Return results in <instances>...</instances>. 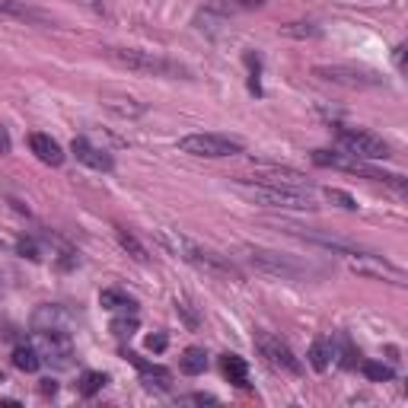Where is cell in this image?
<instances>
[{
	"mask_svg": "<svg viewBox=\"0 0 408 408\" xmlns=\"http://www.w3.org/2000/svg\"><path fill=\"white\" fill-rule=\"evenodd\" d=\"M236 191L261 208H280V210H316V198L310 188H284V185H265V182H236Z\"/></svg>",
	"mask_w": 408,
	"mask_h": 408,
	"instance_id": "6da1fadb",
	"label": "cell"
},
{
	"mask_svg": "<svg viewBox=\"0 0 408 408\" xmlns=\"http://www.w3.org/2000/svg\"><path fill=\"white\" fill-rule=\"evenodd\" d=\"M157 239L163 242V246L169 249V252H176L178 259L191 261L195 268H204V271H210V274H223V278H239V271H236L233 261H227L223 255L208 252V249L195 246V242L185 239V236H176V233H166V230H159Z\"/></svg>",
	"mask_w": 408,
	"mask_h": 408,
	"instance_id": "7a4b0ae2",
	"label": "cell"
},
{
	"mask_svg": "<svg viewBox=\"0 0 408 408\" xmlns=\"http://www.w3.org/2000/svg\"><path fill=\"white\" fill-rule=\"evenodd\" d=\"M108 61H115L118 67L134 70V74H147V76H188V70L182 64L169 61L163 55L153 51H137V48H108L106 51Z\"/></svg>",
	"mask_w": 408,
	"mask_h": 408,
	"instance_id": "3957f363",
	"label": "cell"
},
{
	"mask_svg": "<svg viewBox=\"0 0 408 408\" xmlns=\"http://www.w3.org/2000/svg\"><path fill=\"white\" fill-rule=\"evenodd\" d=\"M178 150L188 153V157L223 159V157H236V153H242V140L239 137H230V134H214V131L185 134V137L178 140Z\"/></svg>",
	"mask_w": 408,
	"mask_h": 408,
	"instance_id": "277c9868",
	"label": "cell"
},
{
	"mask_svg": "<svg viewBox=\"0 0 408 408\" xmlns=\"http://www.w3.org/2000/svg\"><path fill=\"white\" fill-rule=\"evenodd\" d=\"M312 163L335 166V169H344V172H357V176H367V178H373V182H386V185H392V188L405 191V178L402 176H395V172H380V169H373V166H367V159H357V157H351V153L316 150L312 153Z\"/></svg>",
	"mask_w": 408,
	"mask_h": 408,
	"instance_id": "5b68a950",
	"label": "cell"
},
{
	"mask_svg": "<svg viewBox=\"0 0 408 408\" xmlns=\"http://www.w3.org/2000/svg\"><path fill=\"white\" fill-rule=\"evenodd\" d=\"M338 144L344 147V153H351V157H357V159H367V163L389 159L386 140L370 131H361V128H341V131H338Z\"/></svg>",
	"mask_w": 408,
	"mask_h": 408,
	"instance_id": "8992f818",
	"label": "cell"
},
{
	"mask_svg": "<svg viewBox=\"0 0 408 408\" xmlns=\"http://www.w3.org/2000/svg\"><path fill=\"white\" fill-rule=\"evenodd\" d=\"M312 74L329 83H338V86H351V89L382 86V76L370 74V70H361V67H344V64H319V67H312Z\"/></svg>",
	"mask_w": 408,
	"mask_h": 408,
	"instance_id": "52a82bcc",
	"label": "cell"
},
{
	"mask_svg": "<svg viewBox=\"0 0 408 408\" xmlns=\"http://www.w3.org/2000/svg\"><path fill=\"white\" fill-rule=\"evenodd\" d=\"M249 261H252L259 271L274 274V278H284V280H300L306 278V268L297 265V261L284 259L278 252H265V249H249Z\"/></svg>",
	"mask_w": 408,
	"mask_h": 408,
	"instance_id": "ba28073f",
	"label": "cell"
},
{
	"mask_svg": "<svg viewBox=\"0 0 408 408\" xmlns=\"http://www.w3.org/2000/svg\"><path fill=\"white\" fill-rule=\"evenodd\" d=\"M255 344H259L261 357L271 363L274 370H284V373H300V361L293 357V351L280 341L278 335H268V332H259L255 335Z\"/></svg>",
	"mask_w": 408,
	"mask_h": 408,
	"instance_id": "9c48e42d",
	"label": "cell"
},
{
	"mask_svg": "<svg viewBox=\"0 0 408 408\" xmlns=\"http://www.w3.org/2000/svg\"><path fill=\"white\" fill-rule=\"evenodd\" d=\"M252 182H265V185H284V188H310L306 176L290 166H278V163H255V178Z\"/></svg>",
	"mask_w": 408,
	"mask_h": 408,
	"instance_id": "30bf717a",
	"label": "cell"
},
{
	"mask_svg": "<svg viewBox=\"0 0 408 408\" xmlns=\"http://www.w3.org/2000/svg\"><path fill=\"white\" fill-rule=\"evenodd\" d=\"M35 351L48 361H55L57 367L70 363V338L67 332H55V329H38V338H35Z\"/></svg>",
	"mask_w": 408,
	"mask_h": 408,
	"instance_id": "8fae6325",
	"label": "cell"
},
{
	"mask_svg": "<svg viewBox=\"0 0 408 408\" xmlns=\"http://www.w3.org/2000/svg\"><path fill=\"white\" fill-rule=\"evenodd\" d=\"M70 150H74V157L80 159L83 166H89V169H99V172H108V169H112V157H108L106 150H99L96 144H89L86 137H74Z\"/></svg>",
	"mask_w": 408,
	"mask_h": 408,
	"instance_id": "7c38bea8",
	"label": "cell"
},
{
	"mask_svg": "<svg viewBox=\"0 0 408 408\" xmlns=\"http://www.w3.org/2000/svg\"><path fill=\"white\" fill-rule=\"evenodd\" d=\"M0 16H13V19H23V23H35V26H51V19L42 10L23 4V0H0Z\"/></svg>",
	"mask_w": 408,
	"mask_h": 408,
	"instance_id": "4fadbf2b",
	"label": "cell"
},
{
	"mask_svg": "<svg viewBox=\"0 0 408 408\" xmlns=\"http://www.w3.org/2000/svg\"><path fill=\"white\" fill-rule=\"evenodd\" d=\"M29 147L45 166H61L64 163V150L57 140H51L48 134H32L29 137Z\"/></svg>",
	"mask_w": 408,
	"mask_h": 408,
	"instance_id": "5bb4252c",
	"label": "cell"
},
{
	"mask_svg": "<svg viewBox=\"0 0 408 408\" xmlns=\"http://www.w3.org/2000/svg\"><path fill=\"white\" fill-rule=\"evenodd\" d=\"M128 361H131L134 367L140 370V373H144V382H147L150 389H153V386H157V389H169L172 376H169V370H166V367H153V363H147L140 354H128Z\"/></svg>",
	"mask_w": 408,
	"mask_h": 408,
	"instance_id": "9a60e30c",
	"label": "cell"
},
{
	"mask_svg": "<svg viewBox=\"0 0 408 408\" xmlns=\"http://www.w3.org/2000/svg\"><path fill=\"white\" fill-rule=\"evenodd\" d=\"M223 376H227L233 386H249V367L239 354H223Z\"/></svg>",
	"mask_w": 408,
	"mask_h": 408,
	"instance_id": "2e32d148",
	"label": "cell"
},
{
	"mask_svg": "<svg viewBox=\"0 0 408 408\" xmlns=\"http://www.w3.org/2000/svg\"><path fill=\"white\" fill-rule=\"evenodd\" d=\"M102 106L108 108V112H115V115H121V118H137V115H144V106L140 102H134V99H125V96H106L102 99Z\"/></svg>",
	"mask_w": 408,
	"mask_h": 408,
	"instance_id": "e0dca14e",
	"label": "cell"
},
{
	"mask_svg": "<svg viewBox=\"0 0 408 408\" xmlns=\"http://www.w3.org/2000/svg\"><path fill=\"white\" fill-rule=\"evenodd\" d=\"M332 357H335V348H332V341H325V338H316L312 341V348H310V363H312V370H329V363H332Z\"/></svg>",
	"mask_w": 408,
	"mask_h": 408,
	"instance_id": "ac0fdd59",
	"label": "cell"
},
{
	"mask_svg": "<svg viewBox=\"0 0 408 408\" xmlns=\"http://www.w3.org/2000/svg\"><path fill=\"white\" fill-rule=\"evenodd\" d=\"M13 363H16L19 370H26V373H35V370L42 367V354H38L32 344H19V348L13 351Z\"/></svg>",
	"mask_w": 408,
	"mask_h": 408,
	"instance_id": "d6986e66",
	"label": "cell"
},
{
	"mask_svg": "<svg viewBox=\"0 0 408 408\" xmlns=\"http://www.w3.org/2000/svg\"><path fill=\"white\" fill-rule=\"evenodd\" d=\"M102 306L106 310H112V312H134L137 310V303H134L128 293H121V290H102Z\"/></svg>",
	"mask_w": 408,
	"mask_h": 408,
	"instance_id": "ffe728a7",
	"label": "cell"
},
{
	"mask_svg": "<svg viewBox=\"0 0 408 408\" xmlns=\"http://www.w3.org/2000/svg\"><path fill=\"white\" fill-rule=\"evenodd\" d=\"M204 367H208V354H204V348H188L182 354V373L198 376V373H204Z\"/></svg>",
	"mask_w": 408,
	"mask_h": 408,
	"instance_id": "44dd1931",
	"label": "cell"
},
{
	"mask_svg": "<svg viewBox=\"0 0 408 408\" xmlns=\"http://www.w3.org/2000/svg\"><path fill=\"white\" fill-rule=\"evenodd\" d=\"M363 376H367V380H373V382H389L395 373H392V367H389V363L367 361V363H363Z\"/></svg>",
	"mask_w": 408,
	"mask_h": 408,
	"instance_id": "7402d4cb",
	"label": "cell"
},
{
	"mask_svg": "<svg viewBox=\"0 0 408 408\" xmlns=\"http://www.w3.org/2000/svg\"><path fill=\"white\" fill-rule=\"evenodd\" d=\"M102 386H106V373H99V370H86V373L80 376V392L83 395H96Z\"/></svg>",
	"mask_w": 408,
	"mask_h": 408,
	"instance_id": "603a6c76",
	"label": "cell"
},
{
	"mask_svg": "<svg viewBox=\"0 0 408 408\" xmlns=\"http://www.w3.org/2000/svg\"><path fill=\"white\" fill-rule=\"evenodd\" d=\"M118 239H121V246H125V249H131V252H134V259H137V261H144V259H147L144 246H140V242L134 239L131 233H125V230H118Z\"/></svg>",
	"mask_w": 408,
	"mask_h": 408,
	"instance_id": "cb8c5ba5",
	"label": "cell"
},
{
	"mask_svg": "<svg viewBox=\"0 0 408 408\" xmlns=\"http://www.w3.org/2000/svg\"><path fill=\"white\" fill-rule=\"evenodd\" d=\"M134 329H137V316H134V312H131V319H115V322H112L115 335H131Z\"/></svg>",
	"mask_w": 408,
	"mask_h": 408,
	"instance_id": "d4e9b609",
	"label": "cell"
},
{
	"mask_svg": "<svg viewBox=\"0 0 408 408\" xmlns=\"http://www.w3.org/2000/svg\"><path fill=\"white\" fill-rule=\"evenodd\" d=\"M147 348H150V351H163L166 348V335H150V338H147Z\"/></svg>",
	"mask_w": 408,
	"mask_h": 408,
	"instance_id": "484cf974",
	"label": "cell"
},
{
	"mask_svg": "<svg viewBox=\"0 0 408 408\" xmlns=\"http://www.w3.org/2000/svg\"><path fill=\"white\" fill-rule=\"evenodd\" d=\"M10 134H6V128H0V153H10Z\"/></svg>",
	"mask_w": 408,
	"mask_h": 408,
	"instance_id": "4316f807",
	"label": "cell"
},
{
	"mask_svg": "<svg viewBox=\"0 0 408 408\" xmlns=\"http://www.w3.org/2000/svg\"><path fill=\"white\" fill-rule=\"evenodd\" d=\"M19 252H23V255H29V259H38V252H35V246H32V242H19Z\"/></svg>",
	"mask_w": 408,
	"mask_h": 408,
	"instance_id": "83f0119b",
	"label": "cell"
},
{
	"mask_svg": "<svg viewBox=\"0 0 408 408\" xmlns=\"http://www.w3.org/2000/svg\"><path fill=\"white\" fill-rule=\"evenodd\" d=\"M188 402H217V399H214V395H201V392H198V395H188Z\"/></svg>",
	"mask_w": 408,
	"mask_h": 408,
	"instance_id": "f1b7e54d",
	"label": "cell"
},
{
	"mask_svg": "<svg viewBox=\"0 0 408 408\" xmlns=\"http://www.w3.org/2000/svg\"><path fill=\"white\" fill-rule=\"evenodd\" d=\"M55 389H57V386H55L51 380H45V382H42V392H55Z\"/></svg>",
	"mask_w": 408,
	"mask_h": 408,
	"instance_id": "f546056e",
	"label": "cell"
},
{
	"mask_svg": "<svg viewBox=\"0 0 408 408\" xmlns=\"http://www.w3.org/2000/svg\"><path fill=\"white\" fill-rule=\"evenodd\" d=\"M402 57H405V48L399 45V48H395V64H399V67H402Z\"/></svg>",
	"mask_w": 408,
	"mask_h": 408,
	"instance_id": "4dcf8cb0",
	"label": "cell"
}]
</instances>
